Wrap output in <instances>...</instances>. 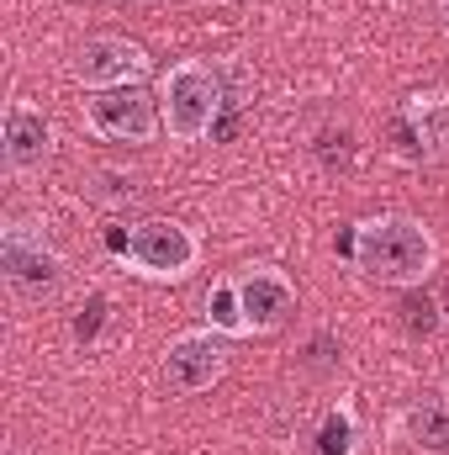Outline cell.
<instances>
[{
  "label": "cell",
  "instance_id": "e0dca14e",
  "mask_svg": "<svg viewBox=\"0 0 449 455\" xmlns=\"http://www.w3.org/2000/svg\"><path fill=\"white\" fill-rule=\"evenodd\" d=\"M439 307H445V329H449V291H445V302H439Z\"/></svg>",
  "mask_w": 449,
  "mask_h": 455
},
{
  "label": "cell",
  "instance_id": "6da1fadb",
  "mask_svg": "<svg viewBox=\"0 0 449 455\" xmlns=\"http://www.w3.org/2000/svg\"><path fill=\"white\" fill-rule=\"evenodd\" d=\"M338 254L381 281V286H423L434 270H439V238L418 218L407 212H381V218H365V223H349V233L338 238Z\"/></svg>",
  "mask_w": 449,
  "mask_h": 455
},
{
  "label": "cell",
  "instance_id": "5bb4252c",
  "mask_svg": "<svg viewBox=\"0 0 449 455\" xmlns=\"http://www.w3.org/2000/svg\"><path fill=\"white\" fill-rule=\"evenodd\" d=\"M397 313H402V329H407L413 339H429V334H439V329H445V307H439L423 286H407V291H402V302H397Z\"/></svg>",
  "mask_w": 449,
  "mask_h": 455
},
{
  "label": "cell",
  "instance_id": "5b68a950",
  "mask_svg": "<svg viewBox=\"0 0 449 455\" xmlns=\"http://www.w3.org/2000/svg\"><path fill=\"white\" fill-rule=\"evenodd\" d=\"M0 275H5V286H11L21 302H53V297L64 291V281H69V265H64V254L48 243L43 223L11 212L5 228H0Z\"/></svg>",
  "mask_w": 449,
  "mask_h": 455
},
{
  "label": "cell",
  "instance_id": "9c48e42d",
  "mask_svg": "<svg viewBox=\"0 0 449 455\" xmlns=\"http://www.w3.org/2000/svg\"><path fill=\"white\" fill-rule=\"evenodd\" d=\"M402 159L413 164H449V91H418L407 96L402 116L391 122Z\"/></svg>",
  "mask_w": 449,
  "mask_h": 455
},
{
  "label": "cell",
  "instance_id": "2e32d148",
  "mask_svg": "<svg viewBox=\"0 0 449 455\" xmlns=\"http://www.w3.org/2000/svg\"><path fill=\"white\" fill-rule=\"evenodd\" d=\"M434 5H439V16H445V21H449V0H434Z\"/></svg>",
  "mask_w": 449,
  "mask_h": 455
},
{
  "label": "cell",
  "instance_id": "7c38bea8",
  "mask_svg": "<svg viewBox=\"0 0 449 455\" xmlns=\"http://www.w3.org/2000/svg\"><path fill=\"white\" fill-rule=\"evenodd\" d=\"M80 191H85V202H96L106 212H122V207H138L143 202V180L127 175V170H85Z\"/></svg>",
  "mask_w": 449,
  "mask_h": 455
},
{
  "label": "cell",
  "instance_id": "ba28073f",
  "mask_svg": "<svg viewBox=\"0 0 449 455\" xmlns=\"http://www.w3.org/2000/svg\"><path fill=\"white\" fill-rule=\"evenodd\" d=\"M223 371H227V344L217 329H185L164 349V381L180 397H196V392L217 387Z\"/></svg>",
  "mask_w": 449,
  "mask_h": 455
},
{
  "label": "cell",
  "instance_id": "52a82bcc",
  "mask_svg": "<svg viewBox=\"0 0 449 455\" xmlns=\"http://www.w3.org/2000/svg\"><path fill=\"white\" fill-rule=\"evenodd\" d=\"M148 48L132 43V37H116V32H96L80 43L75 53V80L85 91H116V85H138L148 75Z\"/></svg>",
  "mask_w": 449,
  "mask_h": 455
},
{
  "label": "cell",
  "instance_id": "9a60e30c",
  "mask_svg": "<svg viewBox=\"0 0 449 455\" xmlns=\"http://www.w3.org/2000/svg\"><path fill=\"white\" fill-rule=\"evenodd\" d=\"M106 313H112V297H106V291H91V297H85V307H80V318H75V339L91 344L96 334H101Z\"/></svg>",
  "mask_w": 449,
  "mask_h": 455
},
{
  "label": "cell",
  "instance_id": "ac0fdd59",
  "mask_svg": "<svg viewBox=\"0 0 449 455\" xmlns=\"http://www.w3.org/2000/svg\"><path fill=\"white\" fill-rule=\"evenodd\" d=\"M201 5H227V0H201Z\"/></svg>",
  "mask_w": 449,
  "mask_h": 455
},
{
  "label": "cell",
  "instance_id": "3957f363",
  "mask_svg": "<svg viewBox=\"0 0 449 455\" xmlns=\"http://www.w3.org/2000/svg\"><path fill=\"white\" fill-rule=\"evenodd\" d=\"M159 107H164V132L175 143H201V138L217 132L232 96H227V80L217 64L180 59V64H169V75L159 85Z\"/></svg>",
  "mask_w": 449,
  "mask_h": 455
},
{
  "label": "cell",
  "instance_id": "7a4b0ae2",
  "mask_svg": "<svg viewBox=\"0 0 449 455\" xmlns=\"http://www.w3.org/2000/svg\"><path fill=\"white\" fill-rule=\"evenodd\" d=\"M296 313V286L275 265H243L238 275L217 281L207 291V329L223 339H248V334H275Z\"/></svg>",
  "mask_w": 449,
  "mask_h": 455
},
{
  "label": "cell",
  "instance_id": "8992f818",
  "mask_svg": "<svg viewBox=\"0 0 449 455\" xmlns=\"http://www.w3.org/2000/svg\"><path fill=\"white\" fill-rule=\"evenodd\" d=\"M85 127L106 143H154L164 132V107L143 80L116 85V91H91L85 96Z\"/></svg>",
  "mask_w": 449,
  "mask_h": 455
},
{
  "label": "cell",
  "instance_id": "8fae6325",
  "mask_svg": "<svg viewBox=\"0 0 449 455\" xmlns=\"http://www.w3.org/2000/svg\"><path fill=\"white\" fill-rule=\"evenodd\" d=\"M402 440L423 455H449V397L445 392H423V397L407 403Z\"/></svg>",
  "mask_w": 449,
  "mask_h": 455
},
{
  "label": "cell",
  "instance_id": "4fadbf2b",
  "mask_svg": "<svg viewBox=\"0 0 449 455\" xmlns=\"http://www.w3.org/2000/svg\"><path fill=\"white\" fill-rule=\"evenodd\" d=\"M354 451H359V424H354V408L338 403V408H328V419L318 424L312 455H354Z\"/></svg>",
  "mask_w": 449,
  "mask_h": 455
},
{
  "label": "cell",
  "instance_id": "277c9868",
  "mask_svg": "<svg viewBox=\"0 0 449 455\" xmlns=\"http://www.w3.org/2000/svg\"><path fill=\"white\" fill-rule=\"evenodd\" d=\"M112 254L143 281H191L196 265H201V243L196 233L175 218H143L132 223L127 233L112 228Z\"/></svg>",
  "mask_w": 449,
  "mask_h": 455
},
{
  "label": "cell",
  "instance_id": "30bf717a",
  "mask_svg": "<svg viewBox=\"0 0 449 455\" xmlns=\"http://www.w3.org/2000/svg\"><path fill=\"white\" fill-rule=\"evenodd\" d=\"M0 138H5L0 148H5V170H11V175H32V170H43L48 154H53V122L37 112V107H27V101H11V107H5Z\"/></svg>",
  "mask_w": 449,
  "mask_h": 455
}]
</instances>
